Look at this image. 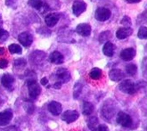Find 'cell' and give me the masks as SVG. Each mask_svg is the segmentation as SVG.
<instances>
[{
  "instance_id": "24",
  "label": "cell",
  "mask_w": 147,
  "mask_h": 131,
  "mask_svg": "<svg viewBox=\"0 0 147 131\" xmlns=\"http://www.w3.org/2000/svg\"><path fill=\"white\" fill-rule=\"evenodd\" d=\"M8 50L11 54H18L21 55L22 53V49L20 45H17V44H11L8 47Z\"/></svg>"
},
{
  "instance_id": "25",
  "label": "cell",
  "mask_w": 147,
  "mask_h": 131,
  "mask_svg": "<svg viewBox=\"0 0 147 131\" xmlns=\"http://www.w3.org/2000/svg\"><path fill=\"white\" fill-rule=\"evenodd\" d=\"M111 38V33L109 30L103 31L100 34L99 36V42L100 43H106L108 42V40Z\"/></svg>"
},
{
  "instance_id": "20",
  "label": "cell",
  "mask_w": 147,
  "mask_h": 131,
  "mask_svg": "<svg viewBox=\"0 0 147 131\" xmlns=\"http://www.w3.org/2000/svg\"><path fill=\"white\" fill-rule=\"evenodd\" d=\"M94 110V105H93L91 103H89L88 101H85L83 103L82 112H83L84 115H86V116H90L92 113H93Z\"/></svg>"
},
{
  "instance_id": "15",
  "label": "cell",
  "mask_w": 147,
  "mask_h": 131,
  "mask_svg": "<svg viewBox=\"0 0 147 131\" xmlns=\"http://www.w3.org/2000/svg\"><path fill=\"white\" fill-rule=\"evenodd\" d=\"M49 61L55 64H62L64 62V57L59 51H54L49 55Z\"/></svg>"
},
{
  "instance_id": "28",
  "label": "cell",
  "mask_w": 147,
  "mask_h": 131,
  "mask_svg": "<svg viewBox=\"0 0 147 131\" xmlns=\"http://www.w3.org/2000/svg\"><path fill=\"white\" fill-rule=\"evenodd\" d=\"M137 36L140 39H147V27L141 26L139 30H138Z\"/></svg>"
},
{
  "instance_id": "4",
  "label": "cell",
  "mask_w": 147,
  "mask_h": 131,
  "mask_svg": "<svg viewBox=\"0 0 147 131\" xmlns=\"http://www.w3.org/2000/svg\"><path fill=\"white\" fill-rule=\"evenodd\" d=\"M117 123L123 128H129L132 125V118L124 111H119L117 115Z\"/></svg>"
},
{
  "instance_id": "22",
  "label": "cell",
  "mask_w": 147,
  "mask_h": 131,
  "mask_svg": "<svg viewBox=\"0 0 147 131\" xmlns=\"http://www.w3.org/2000/svg\"><path fill=\"white\" fill-rule=\"evenodd\" d=\"M102 72L99 68H93L89 72V77L92 78V80H99V78L102 77Z\"/></svg>"
},
{
  "instance_id": "41",
  "label": "cell",
  "mask_w": 147,
  "mask_h": 131,
  "mask_svg": "<svg viewBox=\"0 0 147 131\" xmlns=\"http://www.w3.org/2000/svg\"><path fill=\"white\" fill-rule=\"evenodd\" d=\"M5 48H3V47H0V55H4L5 54Z\"/></svg>"
},
{
  "instance_id": "30",
  "label": "cell",
  "mask_w": 147,
  "mask_h": 131,
  "mask_svg": "<svg viewBox=\"0 0 147 131\" xmlns=\"http://www.w3.org/2000/svg\"><path fill=\"white\" fill-rule=\"evenodd\" d=\"M27 62L24 59H17L13 62V66L16 68H22L26 65Z\"/></svg>"
},
{
  "instance_id": "39",
  "label": "cell",
  "mask_w": 147,
  "mask_h": 131,
  "mask_svg": "<svg viewBox=\"0 0 147 131\" xmlns=\"http://www.w3.org/2000/svg\"><path fill=\"white\" fill-rule=\"evenodd\" d=\"M125 1L127 4H136V3L141 2V0H125Z\"/></svg>"
},
{
  "instance_id": "12",
  "label": "cell",
  "mask_w": 147,
  "mask_h": 131,
  "mask_svg": "<svg viewBox=\"0 0 147 131\" xmlns=\"http://www.w3.org/2000/svg\"><path fill=\"white\" fill-rule=\"evenodd\" d=\"M109 77L111 78V80L114 81V82H119V81H121L123 80L124 77H125V74L122 72L121 70L112 69L109 72Z\"/></svg>"
},
{
  "instance_id": "33",
  "label": "cell",
  "mask_w": 147,
  "mask_h": 131,
  "mask_svg": "<svg viewBox=\"0 0 147 131\" xmlns=\"http://www.w3.org/2000/svg\"><path fill=\"white\" fill-rule=\"evenodd\" d=\"M8 65V61L6 59H0V69H5Z\"/></svg>"
},
{
  "instance_id": "38",
  "label": "cell",
  "mask_w": 147,
  "mask_h": 131,
  "mask_svg": "<svg viewBox=\"0 0 147 131\" xmlns=\"http://www.w3.org/2000/svg\"><path fill=\"white\" fill-rule=\"evenodd\" d=\"M139 17H142V22H147V11H145L144 14H142Z\"/></svg>"
},
{
  "instance_id": "14",
  "label": "cell",
  "mask_w": 147,
  "mask_h": 131,
  "mask_svg": "<svg viewBox=\"0 0 147 131\" xmlns=\"http://www.w3.org/2000/svg\"><path fill=\"white\" fill-rule=\"evenodd\" d=\"M133 33V30L130 27H123V28H119L117 32H116V37L118 39H126L129 36H131Z\"/></svg>"
},
{
  "instance_id": "9",
  "label": "cell",
  "mask_w": 147,
  "mask_h": 131,
  "mask_svg": "<svg viewBox=\"0 0 147 131\" xmlns=\"http://www.w3.org/2000/svg\"><path fill=\"white\" fill-rule=\"evenodd\" d=\"M86 10V4L82 0H77L73 3L72 5V13L76 16H80Z\"/></svg>"
},
{
  "instance_id": "23",
  "label": "cell",
  "mask_w": 147,
  "mask_h": 131,
  "mask_svg": "<svg viewBox=\"0 0 147 131\" xmlns=\"http://www.w3.org/2000/svg\"><path fill=\"white\" fill-rule=\"evenodd\" d=\"M28 4L36 10H41L45 5L42 0H28Z\"/></svg>"
},
{
  "instance_id": "2",
  "label": "cell",
  "mask_w": 147,
  "mask_h": 131,
  "mask_svg": "<svg viewBox=\"0 0 147 131\" xmlns=\"http://www.w3.org/2000/svg\"><path fill=\"white\" fill-rule=\"evenodd\" d=\"M27 86L29 95L32 99H36L38 97V95L41 93V87L38 84V82L35 80H27Z\"/></svg>"
},
{
  "instance_id": "26",
  "label": "cell",
  "mask_w": 147,
  "mask_h": 131,
  "mask_svg": "<svg viewBox=\"0 0 147 131\" xmlns=\"http://www.w3.org/2000/svg\"><path fill=\"white\" fill-rule=\"evenodd\" d=\"M126 72L128 75L135 76L137 72V66L134 63H129L126 66Z\"/></svg>"
},
{
  "instance_id": "10",
  "label": "cell",
  "mask_w": 147,
  "mask_h": 131,
  "mask_svg": "<svg viewBox=\"0 0 147 131\" xmlns=\"http://www.w3.org/2000/svg\"><path fill=\"white\" fill-rule=\"evenodd\" d=\"M91 26L88 23H80L76 27V32L81 37H88L91 34Z\"/></svg>"
},
{
  "instance_id": "35",
  "label": "cell",
  "mask_w": 147,
  "mask_h": 131,
  "mask_svg": "<svg viewBox=\"0 0 147 131\" xmlns=\"http://www.w3.org/2000/svg\"><path fill=\"white\" fill-rule=\"evenodd\" d=\"M2 131H21L18 128H16L14 126H12V127H9L7 128H5V129H1Z\"/></svg>"
},
{
  "instance_id": "31",
  "label": "cell",
  "mask_w": 147,
  "mask_h": 131,
  "mask_svg": "<svg viewBox=\"0 0 147 131\" xmlns=\"http://www.w3.org/2000/svg\"><path fill=\"white\" fill-rule=\"evenodd\" d=\"M120 23L122 25H124V27H130L131 24H132V22H131V19L129 18L128 16L125 15L123 18L120 21Z\"/></svg>"
},
{
  "instance_id": "19",
  "label": "cell",
  "mask_w": 147,
  "mask_h": 131,
  "mask_svg": "<svg viewBox=\"0 0 147 131\" xmlns=\"http://www.w3.org/2000/svg\"><path fill=\"white\" fill-rule=\"evenodd\" d=\"M115 46L114 44H112L111 42H106L105 43L102 47V52H103V55L108 56V57H111L112 55H114V50H115Z\"/></svg>"
},
{
  "instance_id": "3",
  "label": "cell",
  "mask_w": 147,
  "mask_h": 131,
  "mask_svg": "<svg viewBox=\"0 0 147 131\" xmlns=\"http://www.w3.org/2000/svg\"><path fill=\"white\" fill-rule=\"evenodd\" d=\"M119 89L127 95H134L136 92V86L130 80H122L121 83L119 85Z\"/></svg>"
},
{
  "instance_id": "5",
  "label": "cell",
  "mask_w": 147,
  "mask_h": 131,
  "mask_svg": "<svg viewBox=\"0 0 147 131\" xmlns=\"http://www.w3.org/2000/svg\"><path fill=\"white\" fill-rule=\"evenodd\" d=\"M111 15V12L110 9L106 7H99L96 9V14H94V17L99 22H105L110 19Z\"/></svg>"
},
{
  "instance_id": "1",
  "label": "cell",
  "mask_w": 147,
  "mask_h": 131,
  "mask_svg": "<svg viewBox=\"0 0 147 131\" xmlns=\"http://www.w3.org/2000/svg\"><path fill=\"white\" fill-rule=\"evenodd\" d=\"M115 111H116V108H115L113 101H111V100L105 101L102 108V115L105 120H109L113 117Z\"/></svg>"
},
{
  "instance_id": "29",
  "label": "cell",
  "mask_w": 147,
  "mask_h": 131,
  "mask_svg": "<svg viewBox=\"0 0 147 131\" xmlns=\"http://www.w3.org/2000/svg\"><path fill=\"white\" fill-rule=\"evenodd\" d=\"M8 38H9V32L0 28V43L5 42L8 39Z\"/></svg>"
},
{
  "instance_id": "8",
  "label": "cell",
  "mask_w": 147,
  "mask_h": 131,
  "mask_svg": "<svg viewBox=\"0 0 147 131\" xmlns=\"http://www.w3.org/2000/svg\"><path fill=\"white\" fill-rule=\"evenodd\" d=\"M18 40L22 45L25 47H29L31 46L33 42V37L30 32H22L18 36Z\"/></svg>"
},
{
  "instance_id": "27",
  "label": "cell",
  "mask_w": 147,
  "mask_h": 131,
  "mask_svg": "<svg viewBox=\"0 0 147 131\" xmlns=\"http://www.w3.org/2000/svg\"><path fill=\"white\" fill-rule=\"evenodd\" d=\"M82 91V85L80 82H77L74 86V89H73V97L75 99H78L80 97V95Z\"/></svg>"
},
{
  "instance_id": "21",
  "label": "cell",
  "mask_w": 147,
  "mask_h": 131,
  "mask_svg": "<svg viewBox=\"0 0 147 131\" xmlns=\"http://www.w3.org/2000/svg\"><path fill=\"white\" fill-rule=\"evenodd\" d=\"M98 126H99V121L96 116H91L88 120V127L91 131H97Z\"/></svg>"
},
{
  "instance_id": "11",
  "label": "cell",
  "mask_w": 147,
  "mask_h": 131,
  "mask_svg": "<svg viewBox=\"0 0 147 131\" xmlns=\"http://www.w3.org/2000/svg\"><path fill=\"white\" fill-rule=\"evenodd\" d=\"M47 109L52 113V114L55 115V116L60 115V114H61L62 111H63L62 104L60 103H58V102H56V101L50 102L48 103V105H47Z\"/></svg>"
},
{
  "instance_id": "42",
  "label": "cell",
  "mask_w": 147,
  "mask_h": 131,
  "mask_svg": "<svg viewBox=\"0 0 147 131\" xmlns=\"http://www.w3.org/2000/svg\"><path fill=\"white\" fill-rule=\"evenodd\" d=\"M2 25V19H1V17H0V26Z\"/></svg>"
},
{
  "instance_id": "17",
  "label": "cell",
  "mask_w": 147,
  "mask_h": 131,
  "mask_svg": "<svg viewBox=\"0 0 147 131\" xmlns=\"http://www.w3.org/2000/svg\"><path fill=\"white\" fill-rule=\"evenodd\" d=\"M13 118V112L10 110H6L0 112V126H5L11 121Z\"/></svg>"
},
{
  "instance_id": "34",
  "label": "cell",
  "mask_w": 147,
  "mask_h": 131,
  "mask_svg": "<svg viewBox=\"0 0 147 131\" xmlns=\"http://www.w3.org/2000/svg\"><path fill=\"white\" fill-rule=\"evenodd\" d=\"M97 131H109V128H108V127L106 125L102 124V125H99L98 126Z\"/></svg>"
},
{
  "instance_id": "36",
  "label": "cell",
  "mask_w": 147,
  "mask_h": 131,
  "mask_svg": "<svg viewBox=\"0 0 147 131\" xmlns=\"http://www.w3.org/2000/svg\"><path fill=\"white\" fill-rule=\"evenodd\" d=\"M40 83H41V85H43V86H47V84H48V80H47V78H41V80H40Z\"/></svg>"
},
{
  "instance_id": "18",
  "label": "cell",
  "mask_w": 147,
  "mask_h": 131,
  "mask_svg": "<svg viewBox=\"0 0 147 131\" xmlns=\"http://www.w3.org/2000/svg\"><path fill=\"white\" fill-rule=\"evenodd\" d=\"M1 83L6 89H11L14 83V78L11 74L5 73L1 78Z\"/></svg>"
},
{
  "instance_id": "40",
  "label": "cell",
  "mask_w": 147,
  "mask_h": 131,
  "mask_svg": "<svg viewBox=\"0 0 147 131\" xmlns=\"http://www.w3.org/2000/svg\"><path fill=\"white\" fill-rule=\"evenodd\" d=\"M30 104L31 105V111H30V113H32V112H33V111H34V105H33L32 103H30L29 102V105H30ZM29 108H30V106H25V109H26V111H27L30 113V111H29L30 109H29Z\"/></svg>"
},
{
  "instance_id": "6",
  "label": "cell",
  "mask_w": 147,
  "mask_h": 131,
  "mask_svg": "<svg viewBox=\"0 0 147 131\" xmlns=\"http://www.w3.org/2000/svg\"><path fill=\"white\" fill-rule=\"evenodd\" d=\"M56 78H57V81L61 82L62 84L63 83H67L71 80V73L65 68H59L56 71Z\"/></svg>"
},
{
  "instance_id": "13",
  "label": "cell",
  "mask_w": 147,
  "mask_h": 131,
  "mask_svg": "<svg viewBox=\"0 0 147 131\" xmlns=\"http://www.w3.org/2000/svg\"><path fill=\"white\" fill-rule=\"evenodd\" d=\"M136 56V50L132 47H128L121 51V53L119 55V57L121 58L125 62H128L134 59Z\"/></svg>"
},
{
  "instance_id": "16",
  "label": "cell",
  "mask_w": 147,
  "mask_h": 131,
  "mask_svg": "<svg viewBox=\"0 0 147 131\" xmlns=\"http://www.w3.org/2000/svg\"><path fill=\"white\" fill-rule=\"evenodd\" d=\"M59 20H60V14L55 13L48 14L45 17V22L47 23L48 27H54V26H55L56 23L59 22Z\"/></svg>"
},
{
  "instance_id": "7",
  "label": "cell",
  "mask_w": 147,
  "mask_h": 131,
  "mask_svg": "<svg viewBox=\"0 0 147 131\" xmlns=\"http://www.w3.org/2000/svg\"><path fill=\"white\" fill-rule=\"evenodd\" d=\"M80 117V113L75 110H68L64 111L62 115V120L65 121L67 124H71L76 121Z\"/></svg>"
},
{
  "instance_id": "37",
  "label": "cell",
  "mask_w": 147,
  "mask_h": 131,
  "mask_svg": "<svg viewBox=\"0 0 147 131\" xmlns=\"http://www.w3.org/2000/svg\"><path fill=\"white\" fill-rule=\"evenodd\" d=\"M62 83L61 82H59V81H57V82H55V84H54V88H55V89H60L61 88V86H62Z\"/></svg>"
},
{
  "instance_id": "32",
  "label": "cell",
  "mask_w": 147,
  "mask_h": 131,
  "mask_svg": "<svg viewBox=\"0 0 147 131\" xmlns=\"http://www.w3.org/2000/svg\"><path fill=\"white\" fill-rule=\"evenodd\" d=\"M17 4H18L17 0H5V5L12 8H16Z\"/></svg>"
}]
</instances>
